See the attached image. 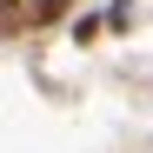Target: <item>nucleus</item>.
<instances>
[{
    "instance_id": "obj_1",
    "label": "nucleus",
    "mask_w": 153,
    "mask_h": 153,
    "mask_svg": "<svg viewBox=\"0 0 153 153\" xmlns=\"http://www.w3.org/2000/svg\"><path fill=\"white\" fill-rule=\"evenodd\" d=\"M60 20H67V27L80 20V13H73V0H33V13H27V27H60Z\"/></svg>"
},
{
    "instance_id": "obj_2",
    "label": "nucleus",
    "mask_w": 153,
    "mask_h": 153,
    "mask_svg": "<svg viewBox=\"0 0 153 153\" xmlns=\"http://www.w3.org/2000/svg\"><path fill=\"white\" fill-rule=\"evenodd\" d=\"M100 33H107V13H80L73 20V47H93Z\"/></svg>"
},
{
    "instance_id": "obj_3",
    "label": "nucleus",
    "mask_w": 153,
    "mask_h": 153,
    "mask_svg": "<svg viewBox=\"0 0 153 153\" xmlns=\"http://www.w3.org/2000/svg\"><path fill=\"white\" fill-rule=\"evenodd\" d=\"M133 0H113V7H107V33H133Z\"/></svg>"
}]
</instances>
